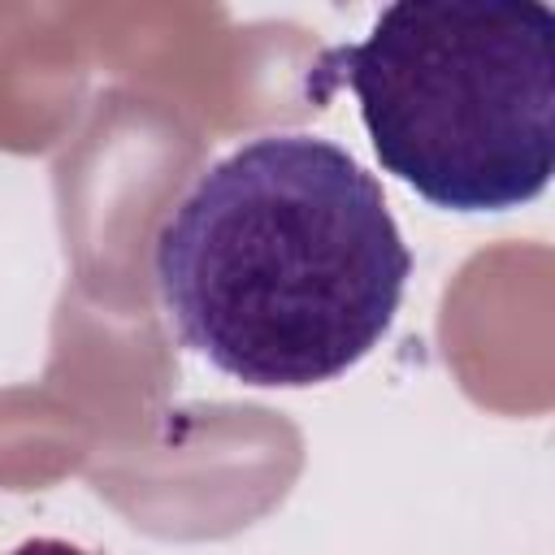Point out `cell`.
Returning <instances> with one entry per match:
<instances>
[{
  "label": "cell",
  "instance_id": "obj_1",
  "mask_svg": "<svg viewBox=\"0 0 555 555\" xmlns=\"http://www.w3.org/2000/svg\"><path fill=\"white\" fill-rule=\"evenodd\" d=\"M178 338L243 386H317L395 325L412 251L382 182L317 134H260L208 165L152 247Z\"/></svg>",
  "mask_w": 555,
  "mask_h": 555
},
{
  "label": "cell",
  "instance_id": "obj_2",
  "mask_svg": "<svg viewBox=\"0 0 555 555\" xmlns=\"http://www.w3.org/2000/svg\"><path fill=\"white\" fill-rule=\"evenodd\" d=\"M317 74L351 87L382 169L434 208L507 212L555 173V13L538 0H399Z\"/></svg>",
  "mask_w": 555,
  "mask_h": 555
},
{
  "label": "cell",
  "instance_id": "obj_3",
  "mask_svg": "<svg viewBox=\"0 0 555 555\" xmlns=\"http://www.w3.org/2000/svg\"><path fill=\"white\" fill-rule=\"evenodd\" d=\"M9 555H87L82 546L65 542V538H26L22 546H13Z\"/></svg>",
  "mask_w": 555,
  "mask_h": 555
}]
</instances>
